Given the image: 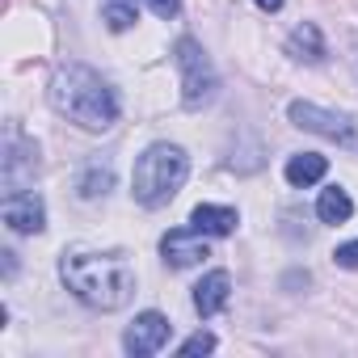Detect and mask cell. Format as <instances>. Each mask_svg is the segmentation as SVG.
Here are the masks:
<instances>
[{
    "label": "cell",
    "mask_w": 358,
    "mask_h": 358,
    "mask_svg": "<svg viewBox=\"0 0 358 358\" xmlns=\"http://www.w3.org/2000/svg\"><path fill=\"white\" fill-rule=\"evenodd\" d=\"M59 274H64V282H68V291L76 299H85L89 308H101V312H114V308H122L135 295V270L118 253H76V257H64Z\"/></svg>",
    "instance_id": "obj_1"
},
{
    "label": "cell",
    "mask_w": 358,
    "mask_h": 358,
    "mask_svg": "<svg viewBox=\"0 0 358 358\" xmlns=\"http://www.w3.org/2000/svg\"><path fill=\"white\" fill-rule=\"evenodd\" d=\"M51 106L64 118H72L76 127H85V131H106L118 118L114 89L93 68H85V64H68V68L55 72V80H51Z\"/></svg>",
    "instance_id": "obj_2"
},
{
    "label": "cell",
    "mask_w": 358,
    "mask_h": 358,
    "mask_svg": "<svg viewBox=\"0 0 358 358\" xmlns=\"http://www.w3.org/2000/svg\"><path fill=\"white\" fill-rule=\"evenodd\" d=\"M186 173H190V160H186L182 148H177V143H152V148L139 156L135 177H131L135 199H139L143 207H164L177 190H182Z\"/></svg>",
    "instance_id": "obj_3"
},
{
    "label": "cell",
    "mask_w": 358,
    "mask_h": 358,
    "mask_svg": "<svg viewBox=\"0 0 358 358\" xmlns=\"http://www.w3.org/2000/svg\"><path fill=\"white\" fill-rule=\"evenodd\" d=\"M173 55H177V68H182V101H186V110H203V106H211L220 80H215V68H211L207 51H203L194 38H182Z\"/></svg>",
    "instance_id": "obj_4"
},
{
    "label": "cell",
    "mask_w": 358,
    "mask_h": 358,
    "mask_svg": "<svg viewBox=\"0 0 358 358\" xmlns=\"http://www.w3.org/2000/svg\"><path fill=\"white\" fill-rule=\"evenodd\" d=\"M287 118H291L299 131H312V135L337 139L341 148H354V152H358V127H354L345 114L320 110V106H312V101H291V106H287Z\"/></svg>",
    "instance_id": "obj_5"
},
{
    "label": "cell",
    "mask_w": 358,
    "mask_h": 358,
    "mask_svg": "<svg viewBox=\"0 0 358 358\" xmlns=\"http://www.w3.org/2000/svg\"><path fill=\"white\" fill-rule=\"evenodd\" d=\"M0 169H5V190L17 194L30 177L38 173V148L30 139H22L17 131H9V143H5V160H0Z\"/></svg>",
    "instance_id": "obj_6"
},
{
    "label": "cell",
    "mask_w": 358,
    "mask_h": 358,
    "mask_svg": "<svg viewBox=\"0 0 358 358\" xmlns=\"http://www.w3.org/2000/svg\"><path fill=\"white\" fill-rule=\"evenodd\" d=\"M160 253H164V262H169L173 270H190V266H199L203 257H211L199 228H173V232H164Z\"/></svg>",
    "instance_id": "obj_7"
},
{
    "label": "cell",
    "mask_w": 358,
    "mask_h": 358,
    "mask_svg": "<svg viewBox=\"0 0 358 358\" xmlns=\"http://www.w3.org/2000/svg\"><path fill=\"white\" fill-rule=\"evenodd\" d=\"M169 333H173V324H169L160 312H143V316H135V324L127 329L122 345H127V354L148 358V354H156V350L169 341Z\"/></svg>",
    "instance_id": "obj_8"
},
{
    "label": "cell",
    "mask_w": 358,
    "mask_h": 358,
    "mask_svg": "<svg viewBox=\"0 0 358 358\" xmlns=\"http://www.w3.org/2000/svg\"><path fill=\"white\" fill-rule=\"evenodd\" d=\"M0 220H5L13 232L30 236V232H43V224H47V211H43V199H38V194H26V190H17V194H5Z\"/></svg>",
    "instance_id": "obj_9"
},
{
    "label": "cell",
    "mask_w": 358,
    "mask_h": 358,
    "mask_svg": "<svg viewBox=\"0 0 358 358\" xmlns=\"http://www.w3.org/2000/svg\"><path fill=\"white\" fill-rule=\"evenodd\" d=\"M228 295H232V278H228L224 270L207 274V278L194 287V308H199V316H215V312H224V308H228Z\"/></svg>",
    "instance_id": "obj_10"
},
{
    "label": "cell",
    "mask_w": 358,
    "mask_h": 358,
    "mask_svg": "<svg viewBox=\"0 0 358 358\" xmlns=\"http://www.w3.org/2000/svg\"><path fill=\"white\" fill-rule=\"evenodd\" d=\"M190 228H199L203 236H232V232H236V211H232V207H211V203H203V207H194Z\"/></svg>",
    "instance_id": "obj_11"
},
{
    "label": "cell",
    "mask_w": 358,
    "mask_h": 358,
    "mask_svg": "<svg viewBox=\"0 0 358 358\" xmlns=\"http://www.w3.org/2000/svg\"><path fill=\"white\" fill-rule=\"evenodd\" d=\"M287 51H291L295 59H303V64H320V59H324V43H320V30H316L312 22L295 26V30H291V38H287Z\"/></svg>",
    "instance_id": "obj_12"
},
{
    "label": "cell",
    "mask_w": 358,
    "mask_h": 358,
    "mask_svg": "<svg viewBox=\"0 0 358 358\" xmlns=\"http://www.w3.org/2000/svg\"><path fill=\"white\" fill-rule=\"evenodd\" d=\"M324 169H329V160L320 152H299V156L287 160V182L291 186H312V182L324 177Z\"/></svg>",
    "instance_id": "obj_13"
},
{
    "label": "cell",
    "mask_w": 358,
    "mask_h": 358,
    "mask_svg": "<svg viewBox=\"0 0 358 358\" xmlns=\"http://www.w3.org/2000/svg\"><path fill=\"white\" fill-rule=\"evenodd\" d=\"M316 215H320L324 224H345V220L354 215V203H350V194H345L341 186H329V190H320Z\"/></svg>",
    "instance_id": "obj_14"
},
{
    "label": "cell",
    "mask_w": 358,
    "mask_h": 358,
    "mask_svg": "<svg viewBox=\"0 0 358 358\" xmlns=\"http://www.w3.org/2000/svg\"><path fill=\"white\" fill-rule=\"evenodd\" d=\"M110 186H114V169H110L106 160H89L85 173H80V182H76L80 199H97V194H106Z\"/></svg>",
    "instance_id": "obj_15"
},
{
    "label": "cell",
    "mask_w": 358,
    "mask_h": 358,
    "mask_svg": "<svg viewBox=\"0 0 358 358\" xmlns=\"http://www.w3.org/2000/svg\"><path fill=\"white\" fill-rule=\"evenodd\" d=\"M101 17H106V26L110 30H131L135 26V5H131V0H110V5L101 9Z\"/></svg>",
    "instance_id": "obj_16"
},
{
    "label": "cell",
    "mask_w": 358,
    "mask_h": 358,
    "mask_svg": "<svg viewBox=\"0 0 358 358\" xmlns=\"http://www.w3.org/2000/svg\"><path fill=\"white\" fill-rule=\"evenodd\" d=\"M211 350H215V333H207V329L182 341V354H211Z\"/></svg>",
    "instance_id": "obj_17"
},
{
    "label": "cell",
    "mask_w": 358,
    "mask_h": 358,
    "mask_svg": "<svg viewBox=\"0 0 358 358\" xmlns=\"http://www.w3.org/2000/svg\"><path fill=\"white\" fill-rule=\"evenodd\" d=\"M333 262H337V266H345V270H358V241L341 245V249L333 253Z\"/></svg>",
    "instance_id": "obj_18"
},
{
    "label": "cell",
    "mask_w": 358,
    "mask_h": 358,
    "mask_svg": "<svg viewBox=\"0 0 358 358\" xmlns=\"http://www.w3.org/2000/svg\"><path fill=\"white\" fill-rule=\"evenodd\" d=\"M148 9H152L156 17H164V22H169V17H177V9H182V0H148Z\"/></svg>",
    "instance_id": "obj_19"
},
{
    "label": "cell",
    "mask_w": 358,
    "mask_h": 358,
    "mask_svg": "<svg viewBox=\"0 0 358 358\" xmlns=\"http://www.w3.org/2000/svg\"><path fill=\"white\" fill-rule=\"evenodd\" d=\"M257 5H262L266 13H278V9H282V0H257Z\"/></svg>",
    "instance_id": "obj_20"
}]
</instances>
